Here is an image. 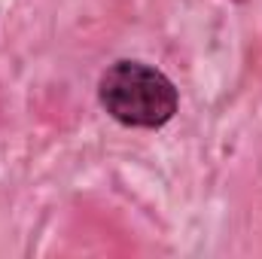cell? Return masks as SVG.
<instances>
[{
	"label": "cell",
	"mask_w": 262,
	"mask_h": 259,
	"mask_svg": "<svg viewBox=\"0 0 262 259\" xmlns=\"http://www.w3.org/2000/svg\"><path fill=\"white\" fill-rule=\"evenodd\" d=\"M98 92L104 110L131 128H162L177 113L174 82L140 61H116L101 76Z\"/></svg>",
	"instance_id": "obj_1"
}]
</instances>
